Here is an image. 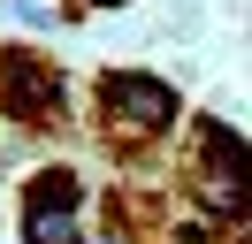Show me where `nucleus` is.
<instances>
[{
    "instance_id": "obj_5",
    "label": "nucleus",
    "mask_w": 252,
    "mask_h": 244,
    "mask_svg": "<svg viewBox=\"0 0 252 244\" xmlns=\"http://www.w3.org/2000/svg\"><path fill=\"white\" fill-rule=\"evenodd\" d=\"M16 23H23V30H54V8H38V0H16Z\"/></svg>"
},
{
    "instance_id": "obj_2",
    "label": "nucleus",
    "mask_w": 252,
    "mask_h": 244,
    "mask_svg": "<svg viewBox=\"0 0 252 244\" xmlns=\"http://www.w3.org/2000/svg\"><path fill=\"white\" fill-rule=\"evenodd\" d=\"M191 198L206 206V229L245 221V137L214 115L191 130Z\"/></svg>"
},
{
    "instance_id": "obj_6",
    "label": "nucleus",
    "mask_w": 252,
    "mask_h": 244,
    "mask_svg": "<svg viewBox=\"0 0 252 244\" xmlns=\"http://www.w3.org/2000/svg\"><path fill=\"white\" fill-rule=\"evenodd\" d=\"M92 8H130V0H92Z\"/></svg>"
},
{
    "instance_id": "obj_4",
    "label": "nucleus",
    "mask_w": 252,
    "mask_h": 244,
    "mask_svg": "<svg viewBox=\"0 0 252 244\" xmlns=\"http://www.w3.org/2000/svg\"><path fill=\"white\" fill-rule=\"evenodd\" d=\"M16 237L23 244H92L84 237V176L77 168H38V176H23Z\"/></svg>"
},
{
    "instance_id": "obj_3",
    "label": "nucleus",
    "mask_w": 252,
    "mask_h": 244,
    "mask_svg": "<svg viewBox=\"0 0 252 244\" xmlns=\"http://www.w3.org/2000/svg\"><path fill=\"white\" fill-rule=\"evenodd\" d=\"M62 115H69V76L38 46H0V122L54 130Z\"/></svg>"
},
{
    "instance_id": "obj_1",
    "label": "nucleus",
    "mask_w": 252,
    "mask_h": 244,
    "mask_svg": "<svg viewBox=\"0 0 252 244\" xmlns=\"http://www.w3.org/2000/svg\"><path fill=\"white\" fill-rule=\"evenodd\" d=\"M92 115H99V137H107V145L138 152V145L176 137L184 92H176L168 76H145V69H107V76H92Z\"/></svg>"
}]
</instances>
